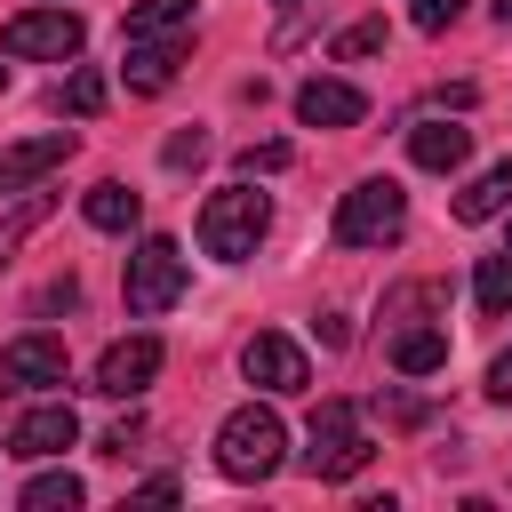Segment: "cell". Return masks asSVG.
<instances>
[{"instance_id": "obj_1", "label": "cell", "mask_w": 512, "mask_h": 512, "mask_svg": "<svg viewBox=\"0 0 512 512\" xmlns=\"http://www.w3.org/2000/svg\"><path fill=\"white\" fill-rule=\"evenodd\" d=\"M264 232H272V200L256 192V176L208 192V208H200V248H208L216 264H248Z\"/></svg>"}, {"instance_id": "obj_2", "label": "cell", "mask_w": 512, "mask_h": 512, "mask_svg": "<svg viewBox=\"0 0 512 512\" xmlns=\"http://www.w3.org/2000/svg\"><path fill=\"white\" fill-rule=\"evenodd\" d=\"M280 456H288V424L272 416V408H232L224 424H216V472L224 480H272L280 472Z\"/></svg>"}, {"instance_id": "obj_3", "label": "cell", "mask_w": 512, "mask_h": 512, "mask_svg": "<svg viewBox=\"0 0 512 512\" xmlns=\"http://www.w3.org/2000/svg\"><path fill=\"white\" fill-rule=\"evenodd\" d=\"M304 472L312 480H352V472H368V456H376V440L360 432V408L352 400H320L312 408V424H304Z\"/></svg>"}, {"instance_id": "obj_4", "label": "cell", "mask_w": 512, "mask_h": 512, "mask_svg": "<svg viewBox=\"0 0 512 512\" xmlns=\"http://www.w3.org/2000/svg\"><path fill=\"white\" fill-rule=\"evenodd\" d=\"M400 232H408V192L392 176H368L336 200V240L344 248H392Z\"/></svg>"}, {"instance_id": "obj_5", "label": "cell", "mask_w": 512, "mask_h": 512, "mask_svg": "<svg viewBox=\"0 0 512 512\" xmlns=\"http://www.w3.org/2000/svg\"><path fill=\"white\" fill-rule=\"evenodd\" d=\"M120 296H128V312H136V320H160V312L184 296V248H176L168 232H144V240H136V256H128Z\"/></svg>"}, {"instance_id": "obj_6", "label": "cell", "mask_w": 512, "mask_h": 512, "mask_svg": "<svg viewBox=\"0 0 512 512\" xmlns=\"http://www.w3.org/2000/svg\"><path fill=\"white\" fill-rule=\"evenodd\" d=\"M0 48L24 56V64H72V56L88 48V24H80L72 8H24V16H8Z\"/></svg>"}, {"instance_id": "obj_7", "label": "cell", "mask_w": 512, "mask_h": 512, "mask_svg": "<svg viewBox=\"0 0 512 512\" xmlns=\"http://www.w3.org/2000/svg\"><path fill=\"white\" fill-rule=\"evenodd\" d=\"M240 376H248L256 392H304V384H312V360H304V344H296V336L256 328V336L240 344Z\"/></svg>"}, {"instance_id": "obj_8", "label": "cell", "mask_w": 512, "mask_h": 512, "mask_svg": "<svg viewBox=\"0 0 512 512\" xmlns=\"http://www.w3.org/2000/svg\"><path fill=\"white\" fill-rule=\"evenodd\" d=\"M160 336L152 328H136V336H120V344H104V360H96V392L104 400H136L152 376H160Z\"/></svg>"}, {"instance_id": "obj_9", "label": "cell", "mask_w": 512, "mask_h": 512, "mask_svg": "<svg viewBox=\"0 0 512 512\" xmlns=\"http://www.w3.org/2000/svg\"><path fill=\"white\" fill-rule=\"evenodd\" d=\"M64 384V336L24 328L16 344H0V392H48Z\"/></svg>"}, {"instance_id": "obj_10", "label": "cell", "mask_w": 512, "mask_h": 512, "mask_svg": "<svg viewBox=\"0 0 512 512\" xmlns=\"http://www.w3.org/2000/svg\"><path fill=\"white\" fill-rule=\"evenodd\" d=\"M80 440V416H72V400H40V408H24L16 416V432H8V456H24V464H48V456H64Z\"/></svg>"}, {"instance_id": "obj_11", "label": "cell", "mask_w": 512, "mask_h": 512, "mask_svg": "<svg viewBox=\"0 0 512 512\" xmlns=\"http://www.w3.org/2000/svg\"><path fill=\"white\" fill-rule=\"evenodd\" d=\"M72 160V128H48V136H24V144H8L0 152V192H32L48 168H64Z\"/></svg>"}, {"instance_id": "obj_12", "label": "cell", "mask_w": 512, "mask_h": 512, "mask_svg": "<svg viewBox=\"0 0 512 512\" xmlns=\"http://www.w3.org/2000/svg\"><path fill=\"white\" fill-rule=\"evenodd\" d=\"M184 48H192V32H160V40H128V88L136 96H160L168 80H176V64H184Z\"/></svg>"}, {"instance_id": "obj_13", "label": "cell", "mask_w": 512, "mask_h": 512, "mask_svg": "<svg viewBox=\"0 0 512 512\" xmlns=\"http://www.w3.org/2000/svg\"><path fill=\"white\" fill-rule=\"evenodd\" d=\"M360 112H368V96H360L352 80H304V88H296V120H304V128H352Z\"/></svg>"}, {"instance_id": "obj_14", "label": "cell", "mask_w": 512, "mask_h": 512, "mask_svg": "<svg viewBox=\"0 0 512 512\" xmlns=\"http://www.w3.org/2000/svg\"><path fill=\"white\" fill-rule=\"evenodd\" d=\"M464 152H472V128H456V120H416V128H408V160L432 168V176L464 168Z\"/></svg>"}, {"instance_id": "obj_15", "label": "cell", "mask_w": 512, "mask_h": 512, "mask_svg": "<svg viewBox=\"0 0 512 512\" xmlns=\"http://www.w3.org/2000/svg\"><path fill=\"white\" fill-rule=\"evenodd\" d=\"M512 208V160H496L488 176H472L464 192H456V216L464 224H488V216H504Z\"/></svg>"}, {"instance_id": "obj_16", "label": "cell", "mask_w": 512, "mask_h": 512, "mask_svg": "<svg viewBox=\"0 0 512 512\" xmlns=\"http://www.w3.org/2000/svg\"><path fill=\"white\" fill-rule=\"evenodd\" d=\"M136 208H144V200H136L128 184H112V176H104V184H88V200H80V216H88L96 232H128V224H136Z\"/></svg>"}, {"instance_id": "obj_17", "label": "cell", "mask_w": 512, "mask_h": 512, "mask_svg": "<svg viewBox=\"0 0 512 512\" xmlns=\"http://www.w3.org/2000/svg\"><path fill=\"white\" fill-rule=\"evenodd\" d=\"M392 368H400V376H432V368H448V336H440V328H408V336H392Z\"/></svg>"}, {"instance_id": "obj_18", "label": "cell", "mask_w": 512, "mask_h": 512, "mask_svg": "<svg viewBox=\"0 0 512 512\" xmlns=\"http://www.w3.org/2000/svg\"><path fill=\"white\" fill-rule=\"evenodd\" d=\"M160 32H192V0H136L128 8V40H160Z\"/></svg>"}, {"instance_id": "obj_19", "label": "cell", "mask_w": 512, "mask_h": 512, "mask_svg": "<svg viewBox=\"0 0 512 512\" xmlns=\"http://www.w3.org/2000/svg\"><path fill=\"white\" fill-rule=\"evenodd\" d=\"M80 472H40V480H24V512H80Z\"/></svg>"}, {"instance_id": "obj_20", "label": "cell", "mask_w": 512, "mask_h": 512, "mask_svg": "<svg viewBox=\"0 0 512 512\" xmlns=\"http://www.w3.org/2000/svg\"><path fill=\"white\" fill-rule=\"evenodd\" d=\"M472 296H480V312H488V320H504V312H512V248H504V256H488V264L472 272Z\"/></svg>"}, {"instance_id": "obj_21", "label": "cell", "mask_w": 512, "mask_h": 512, "mask_svg": "<svg viewBox=\"0 0 512 512\" xmlns=\"http://www.w3.org/2000/svg\"><path fill=\"white\" fill-rule=\"evenodd\" d=\"M56 104H64L72 120H88V112H104V72H88V64H80V72H72V80L56 88Z\"/></svg>"}, {"instance_id": "obj_22", "label": "cell", "mask_w": 512, "mask_h": 512, "mask_svg": "<svg viewBox=\"0 0 512 512\" xmlns=\"http://www.w3.org/2000/svg\"><path fill=\"white\" fill-rule=\"evenodd\" d=\"M376 48H384V16H360V24H344V32H336V64L376 56Z\"/></svg>"}, {"instance_id": "obj_23", "label": "cell", "mask_w": 512, "mask_h": 512, "mask_svg": "<svg viewBox=\"0 0 512 512\" xmlns=\"http://www.w3.org/2000/svg\"><path fill=\"white\" fill-rule=\"evenodd\" d=\"M280 168H288V144H280V136H272V144H248V152H240V176H280Z\"/></svg>"}, {"instance_id": "obj_24", "label": "cell", "mask_w": 512, "mask_h": 512, "mask_svg": "<svg viewBox=\"0 0 512 512\" xmlns=\"http://www.w3.org/2000/svg\"><path fill=\"white\" fill-rule=\"evenodd\" d=\"M464 16V0H416V32H448Z\"/></svg>"}, {"instance_id": "obj_25", "label": "cell", "mask_w": 512, "mask_h": 512, "mask_svg": "<svg viewBox=\"0 0 512 512\" xmlns=\"http://www.w3.org/2000/svg\"><path fill=\"white\" fill-rule=\"evenodd\" d=\"M200 152H208V136H200V128H184V136H168V168H192Z\"/></svg>"}, {"instance_id": "obj_26", "label": "cell", "mask_w": 512, "mask_h": 512, "mask_svg": "<svg viewBox=\"0 0 512 512\" xmlns=\"http://www.w3.org/2000/svg\"><path fill=\"white\" fill-rule=\"evenodd\" d=\"M72 304H80V280H72V272H64V280H48V288H40V312H72Z\"/></svg>"}, {"instance_id": "obj_27", "label": "cell", "mask_w": 512, "mask_h": 512, "mask_svg": "<svg viewBox=\"0 0 512 512\" xmlns=\"http://www.w3.org/2000/svg\"><path fill=\"white\" fill-rule=\"evenodd\" d=\"M488 400H504V408H512V344L488 360Z\"/></svg>"}, {"instance_id": "obj_28", "label": "cell", "mask_w": 512, "mask_h": 512, "mask_svg": "<svg viewBox=\"0 0 512 512\" xmlns=\"http://www.w3.org/2000/svg\"><path fill=\"white\" fill-rule=\"evenodd\" d=\"M136 440H144V424H136V416H128V424H112V432H104V456H128V448H136Z\"/></svg>"}, {"instance_id": "obj_29", "label": "cell", "mask_w": 512, "mask_h": 512, "mask_svg": "<svg viewBox=\"0 0 512 512\" xmlns=\"http://www.w3.org/2000/svg\"><path fill=\"white\" fill-rule=\"evenodd\" d=\"M496 16H504V24H512V0H496Z\"/></svg>"}, {"instance_id": "obj_30", "label": "cell", "mask_w": 512, "mask_h": 512, "mask_svg": "<svg viewBox=\"0 0 512 512\" xmlns=\"http://www.w3.org/2000/svg\"><path fill=\"white\" fill-rule=\"evenodd\" d=\"M0 88H8V64H0Z\"/></svg>"}, {"instance_id": "obj_31", "label": "cell", "mask_w": 512, "mask_h": 512, "mask_svg": "<svg viewBox=\"0 0 512 512\" xmlns=\"http://www.w3.org/2000/svg\"><path fill=\"white\" fill-rule=\"evenodd\" d=\"M272 8H296V0H272Z\"/></svg>"}]
</instances>
